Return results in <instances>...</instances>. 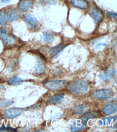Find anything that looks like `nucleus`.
<instances>
[{"mask_svg":"<svg viewBox=\"0 0 117 132\" xmlns=\"http://www.w3.org/2000/svg\"><path fill=\"white\" fill-rule=\"evenodd\" d=\"M89 84L86 81L79 80L70 84L67 89L70 92L74 94H79L86 92L89 88Z\"/></svg>","mask_w":117,"mask_h":132,"instance_id":"f257e3e1","label":"nucleus"},{"mask_svg":"<svg viewBox=\"0 0 117 132\" xmlns=\"http://www.w3.org/2000/svg\"><path fill=\"white\" fill-rule=\"evenodd\" d=\"M94 97L100 100L111 98L113 96L114 92L109 89H100L95 92L93 94Z\"/></svg>","mask_w":117,"mask_h":132,"instance_id":"f03ea898","label":"nucleus"},{"mask_svg":"<svg viewBox=\"0 0 117 132\" xmlns=\"http://www.w3.org/2000/svg\"><path fill=\"white\" fill-rule=\"evenodd\" d=\"M67 84V82L64 80H52L46 82L45 86L47 89L56 90L64 87Z\"/></svg>","mask_w":117,"mask_h":132,"instance_id":"7ed1b4c3","label":"nucleus"},{"mask_svg":"<svg viewBox=\"0 0 117 132\" xmlns=\"http://www.w3.org/2000/svg\"><path fill=\"white\" fill-rule=\"evenodd\" d=\"M90 14L94 22L96 24L100 23L103 17V14L101 10L97 7L92 9L91 10Z\"/></svg>","mask_w":117,"mask_h":132,"instance_id":"20e7f679","label":"nucleus"},{"mask_svg":"<svg viewBox=\"0 0 117 132\" xmlns=\"http://www.w3.org/2000/svg\"><path fill=\"white\" fill-rule=\"evenodd\" d=\"M24 111L23 108H13L6 111L4 113L5 115L8 119H13L22 113Z\"/></svg>","mask_w":117,"mask_h":132,"instance_id":"39448f33","label":"nucleus"},{"mask_svg":"<svg viewBox=\"0 0 117 132\" xmlns=\"http://www.w3.org/2000/svg\"><path fill=\"white\" fill-rule=\"evenodd\" d=\"M34 0H21L18 6V9L21 12L27 11L33 5Z\"/></svg>","mask_w":117,"mask_h":132,"instance_id":"423d86ee","label":"nucleus"},{"mask_svg":"<svg viewBox=\"0 0 117 132\" xmlns=\"http://www.w3.org/2000/svg\"><path fill=\"white\" fill-rule=\"evenodd\" d=\"M23 18L25 22L33 28H36L37 26V19L33 15L30 13H26L23 15Z\"/></svg>","mask_w":117,"mask_h":132,"instance_id":"0eeeda50","label":"nucleus"},{"mask_svg":"<svg viewBox=\"0 0 117 132\" xmlns=\"http://www.w3.org/2000/svg\"><path fill=\"white\" fill-rule=\"evenodd\" d=\"M0 39L6 46H12L14 45L16 41L14 38L6 34H0Z\"/></svg>","mask_w":117,"mask_h":132,"instance_id":"6e6552de","label":"nucleus"},{"mask_svg":"<svg viewBox=\"0 0 117 132\" xmlns=\"http://www.w3.org/2000/svg\"><path fill=\"white\" fill-rule=\"evenodd\" d=\"M20 17L18 12L15 9L10 10L6 14V18L9 21L11 22L15 21L18 20Z\"/></svg>","mask_w":117,"mask_h":132,"instance_id":"1a4fd4ad","label":"nucleus"},{"mask_svg":"<svg viewBox=\"0 0 117 132\" xmlns=\"http://www.w3.org/2000/svg\"><path fill=\"white\" fill-rule=\"evenodd\" d=\"M73 5L76 7L81 9H86L89 5L86 0H71Z\"/></svg>","mask_w":117,"mask_h":132,"instance_id":"9d476101","label":"nucleus"},{"mask_svg":"<svg viewBox=\"0 0 117 132\" xmlns=\"http://www.w3.org/2000/svg\"><path fill=\"white\" fill-rule=\"evenodd\" d=\"M117 104L111 103L106 105L103 109V111L107 114H111L117 111Z\"/></svg>","mask_w":117,"mask_h":132,"instance_id":"9b49d317","label":"nucleus"},{"mask_svg":"<svg viewBox=\"0 0 117 132\" xmlns=\"http://www.w3.org/2000/svg\"><path fill=\"white\" fill-rule=\"evenodd\" d=\"M66 47L65 44L62 43L58 46L51 48L49 50V53L52 56H54L63 50Z\"/></svg>","mask_w":117,"mask_h":132,"instance_id":"f8f14e48","label":"nucleus"},{"mask_svg":"<svg viewBox=\"0 0 117 132\" xmlns=\"http://www.w3.org/2000/svg\"><path fill=\"white\" fill-rule=\"evenodd\" d=\"M115 73V71L111 70H108L106 73H104L103 71H101L100 73V77L102 80L104 81L110 80Z\"/></svg>","mask_w":117,"mask_h":132,"instance_id":"ddd939ff","label":"nucleus"},{"mask_svg":"<svg viewBox=\"0 0 117 132\" xmlns=\"http://www.w3.org/2000/svg\"><path fill=\"white\" fill-rule=\"evenodd\" d=\"M88 107L85 105L77 106L74 108L73 112L75 114L80 115L83 113L87 110Z\"/></svg>","mask_w":117,"mask_h":132,"instance_id":"4468645a","label":"nucleus"},{"mask_svg":"<svg viewBox=\"0 0 117 132\" xmlns=\"http://www.w3.org/2000/svg\"><path fill=\"white\" fill-rule=\"evenodd\" d=\"M45 67V64L43 61L40 58H37L35 65L36 72L39 73L42 72L44 70Z\"/></svg>","mask_w":117,"mask_h":132,"instance_id":"2eb2a0df","label":"nucleus"},{"mask_svg":"<svg viewBox=\"0 0 117 132\" xmlns=\"http://www.w3.org/2000/svg\"><path fill=\"white\" fill-rule=\"evenodd\" d=\"M64 93L57 94L52 97L50 100L49 102L51 103L55 104L59 102L63 98Z\"/></svg>","mask_w":117,"mask_h":132,"instance_id":"dca6fc26","label":"nucleus"},{"mask_svg":"<svg viewBox=\"0 0 117 132\" xmlns=\"http://www.w3.org/2000/svg\"><path fill=\"white\" fill-rule=\"evenodd\" d=\"M99 114L100 113L96 112H91L85 113L82 116V118L85 120H89V119L96 118L98 117Z\"/></svg>","mask_w":117,"mask_h":132,"instance_id":"f3484780","label":"nucleus"},{"mask_svg":"<svg viewBox=\"0 0 117 132\" xmlns=\"http://www.w3.org/2000/svg\"><path fill=\"white\" fill-rule=\"evenodd\" d=\"M13 100H0V107L6 108L13 104Z\"/></svg>","mask_w":117,"mask_h":132,"instance_id":"a211bd4d","label":"nucleus"},{"mask_svg":"<svg viewBox=\"0 0 117 132\" xmlns=\"http://www.w3.org/2000/svg\"><path fill=\"white\" fill-rule=\"evenodd\" d=\"M43 37L44 40L47 43H51L53 41L54 36L49 32H45L44 35Z\"/></svg>","mask_w":117,"mask_h":132,"instance_id":"6ab92c4d","label":"nucleus"},{"mask_svg":"<svg viewBox=\"0 0 117 132\" xmlns=\"http://www.w3.org/2000/svg\"><path fill=\"white\" fill-rule=\"evenodd\" d=\"M23 80L17 76L14 77L9 80V83L13 85H17L20 84L22 82Z\"/></svg>","mask_w":117,"mask_h":132,"instance_id":"aec40b11","label":"nucleus"},{"mask_svg":"<svg viewBox=\"0 0 117 132\" xmlns=\"http://www.w3.org/2000/svg\"><path fill=\"white\" fill-rule=\"evenodd\" d=\"M7 24V20L6 19L4 12H0V25L2 26H5Z\"/></svg>","mask_w":117,"mask_h":132,"instance_id":"412c9836","label":"nucleus"},{"mask_svg":"<svg viewBox=\"0 0 117 132\" xmlns=\"http://www.w3.org/2000/svg\"><path fill=\"white\" fill-rule=\"evenodd\" d=\"M107 14L111 18H113V19L116 20L117 19V14L113 12L109 11L107 12Z\"/></svg>","mask_w":117,"mask_h":132,"instance_id":"4be33fe9","label":"nucleus"},{"mask_svg":"<svg viewBox=\"0 0 117 132\" xmlns=\"http://www.w3.org/2000/svg\"><path fill=\"white\" fill-rule=\"evenodd\" d=\"M6 34V30L4 28L0 29V34Z\"/></svg>","mask_w":117,"mask_h":132,"instance_id":"5701e85b","label":"nucleus"},{"mask_svg":"<svg viewBox=\"0 0 117 132\" xmlns=\"http://www.w3.org/2000/svg\"><path fill=\"white\" fill-rule=\"evenodd\" d=\"M11 1V0H2V3H6L9 2L10 1Z\"/></svg>","mask_w":117,"mask_h":132,"instance_id":"b1692460","label":"nucleus"},{"mask_svg":"<svg viewBox=\"0 0 117 132\" xmlns=\"http://www.w3.org/2000/svg\"><path fill=\"white\" fill-rule=\"evenodd\" d=\"M105 44H103V43H100V44H98V45L96 46V48H98V47H100V46H105Z\"/></svg>","mask_w":117,"mask_h":132,"instance_id":"393cba45","label":"nucleus"},{"mask_svg":"<svg viewBox=\"0 0 117 132\" xmlns=\"http://www.w3.org/2000/svg\"><path fill=\"white\" fill-rule=\"evenodd\" d=\"M41 132V131H41V130H39V131H35V132Z\"/></svg>","mask_w":117,"mask_h":132,"instance_id":"a878e982","label":"nucleus"}]
</instances>
